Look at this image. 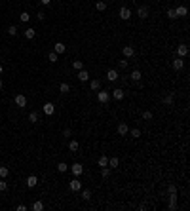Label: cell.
<instances>
[{
	"label": "cell",
	"mask_w": 190,
	"mask_h": 211,
	"mask_svg": "<svg viewBox=\"0 0 190 211\" xmlns=\"http://www.w3.org/2000/svg\"><path fill=\"white\" fill-rule=\"evenodd\" d=\"M118 15H120V19H124V21H127V19H129V17H131V10H129V8H120V14H118Z\"/></svg>",
	"instance_id": "1"
},
{
	"label": "cell",
	"mask_w": 190,
	"mask_h": 211,
	"mask_svg": "<svg viewBox=\"0 0 190 211\" xmlns=\"http://www.w3.org/2000/svg\"><path fill=\"white\" fill-rule=\"evenodd\" d=\"M97 99H99V103H103V105H107L110 99V93L109 92H99L97 93Z\"/></svg>",
	"instance_id": "2"
},
{
	"label": "cell",
	"mask_w": 190,
	"mask_h": 211,
	"mask_svg": "<svg viewBox=\"0 0 190 211\" xmlns=\"http://www.w3.org/2000/svg\"><path fill=\"white\" fill-rule=\"evenodd\" d=\"M177 55H179V57H186V55H188V46H186V44L177 46Z\"/></svg>",
	"instance_id": "3"
},
{
	"label": "cell",
	"mask_w": 190,
	"mask_h": 211,
	"mask_svg": "<svg viewBox=\"0 0 190 211\" xmlns=\"http://www.w3.org/2000/svg\"><path fill=\"white\" fill-rule=\"evenodd\" d=\"M42 110H44V114L51 116V114L55 112V105H53V103H46V105H44V109H42Z\"/></svg>",
	"instance_id": "4"
},
{
	"label": "cell",
	"mask_w": 190,
	"mask_h": 211,
	"mask_svg": "<svg viewBox=\"0 0 190 211\" xmlns=\"http://www.w3.org/2000/svg\"><path fill=\"white\" fill-rule=\"evenodd\" d=\"M68 188H70L72 192H78V190L82 188V183L78 179H72V181H70V184H68Z\"/></svg>",
	"instance_id": "5"
},
{
	"label": "cell",
	"mask_w": 190,
	"mask_h": 211,
	"mask_svg": "<svg viewBox=\"0 0 190 211\" xmlns=\"http://www.w3.org/2000/svg\"><path fill=\"white\" fill-rule=\"evenodd\" d=\"M137 15H139L141 19H146V17H148V8H146V6H139V10H137Z\"/></svg>",
	"instance_id": "6"
},
{
	"label": "cell",
	"mask_w": 190,
	"mask_h": 211,
	"mask_svg": "<svg viewBox=\"0 0 190 211\" xmlns=\"http://www.w3.org/2000/svg\"><path fill=\"white\" fill-rule=\"evenodd\" d=\"M186 14H188V8H186V6H179V8H175V15H177V17H185Z\"/></svg>",
	"instance_id": "7"
},
{
	"label": "cell",
	"mask_w": 190,
	"mask_h": 211,
	"mask_svg": "<svg viewBox=\"0 0 190 211\" xmlns=\"http://www.w3.org/2000/svg\"><path fill=\"white\" fill-rule=\"evenodd\" d=\"M15 105H17V107H27V97L21 95V93L15 95Z\"/></svg>",
	"instance_id": "8"
},
{
	"label": "cell",
	"mask_w": 190,
	"mask_h": 211,
	"mask_svg": "<svg viewBox=\"0 0 190 211\" xmlns=\"http://www.w3.org/2000/svg\"><path fill=\"white\" fill-rule=\"evenodd\" d=\"M36 184H38L36 175H29V177H27V186H29V188H34Z\"/></svg>",
	"instance_id": "9"
},
{
	"label": "cell",
	"mask_w": 190,
	"mask_h": 211,
	"mask_svg": "<svg viewBox=\"0 0 190 211\" xmlns=\"http://www.w3.org/2000/svg\"><path fill=\"white\" fill-rule=\"evenodd\" d=\"M169 209H177V192L169 194Z\"/></svg>",
	"instance_id": "10"
},
{
	"label": "cell",
	"mask_w": 190,
	"mask_h": 211,
	"mask_svg": "<svg viewBox=\"0 0 190 211\" xmlns=\"http://www.w3.org/2000/svg\"><path fill=\"white\" fill-rule=\"evenodd\" d=\"M182 67H185V61H182V57H177V59L173 61V69H175V70H181Z\"/></svg>",
	"instance_id": "11"
},
{
	"label": "cell",
	"mask_w": 190,
	"mask_h": 211,
	"mask_svg": "<svg viewBox=\"0 0 190 211\" xmlns=\"http://www.w3.org/2000/svg\"><path fill=\"white\" fill-rule=\"evenodd\" d=\"M127 131H129V128H127V124H118V135H127Z\"/></svg>",
	"instance_id": "12"
},
{
	"label": "cell",
	"mask_w": 190,
	"mask_h": 211,
	"mask_svg": "<svg viewBox=\"0 0 190 211\" xmlns=\"http://www.w3.org/2000/svg\"><path fill=\"white\" fill-rule=\"evenodd\" d=\"M107 78L110 80V82H116L118 80V70H114V69H110L109 72H107Z\"/></svg>",
	"instance_id": "13"
},
{
	"label": "cell",
	"mask_w": 190,
	"mask_h": 211,
	"mask_svg": "<svg viewBox=\"0 0 190 211\" xmlns=\"http://www.w3.org/2000/svg\"><path fill=\"white\" fill-rule=\"evenodd\" d=\"M70 169H72V173L76 175H82V171H84V167H82V164H72V167H70Z\"/></svg>",
	"instance_id": "14"
},
{
	"label": "cell",
	"mask_w": 190,
	"mask_h": 211,
	"mask_svg": "<svg viewBox=\"0 0 190 211\" xmlns=\"http://www.w3.org/2000/svg\"><path fill=\"white\" fill-rule=\"evenodd\" d=\"M65 50H67V46H65L63 42H57V44L53 46V51H55V53H63Z\"/></svg>",
	"instance_id": "15"
},
{
	"label": "cell",
	"mask_w": 190,
	"mask_h": 211,
	"mask_svg": "<svg viewBox=\"0 0 190 211\" xmlns=\"http://www.w3.org/2000/svg\"><path fill=\"white\" fill-rule=\"evenodd\" d=\"M90 78V74H87V70H78V80H80V82H86V80Z\"/></svg>",
	"instance_id": "16"
},
{
	"label": "cell",
	"mask_w": 190,
	"mask_h": 211,
	"mask_svg": "<svg viewBox=\"0 0 190 211\" xmlns=\"http://www.w3.org/2000/svg\"><path fill=\"white\" fill-rule=\"evenodd\" d=\"M112 97L116 99V101H120V99H124V92L116 87V89H112Z\"/></svg>",
	"instance_id": "17"
},
{
	"label": "cell",
	"mask_w": 190,
	"mask_h": 211,
	"mask_svg": "<svg viewBox=\"0 0 190 211\" xmlns=\"http://www.w3.org/2000/svg\"><path fill=\"white\" fill-rule=\"evenodd\" d=\"M34 36H36V31H34V29H27V31H25V38H27V40H32Z\"/></svg>",
	"instance_id": "18"
},
{
	"label": "cell",
	"mask_w": 190,
	"mask_h": 211,
	"mask_svg": "<svg viewBox=\"0 0 190 211\" xmlns=\"http://www.w3.org/2000/svg\"><path fill=\"white\" fill-rule=\"evenodd\" d=\"M78 148H80V145H78V141H74V139H72V141L68 143V150H70V152H76Z\"/></svg>",
	"instance_id": "19"
},
{
	"label": "cell",
	"mask_w": 190,
	"mask_h": 211,
	"mask_svg": "<svg viewBox=\"0 0 190 211\" xmlns=\"http://www.w3.org/2000/svg\"><path fill=\"white\" fill-rule=\"evenodd\" d=\"M124 55H126V57H133V55H135V50H133L131 46H126L124 48Z\"/></svg>",
	"instance_id": "20"
},
{
	"label": "cell",
	"mask_w": 190,
	"mask_h": 211,
	"mask_svg": "<svg viewBox=\"0 0 190 211\" xmlns=\"http://www.w3.org/2000/svg\"><path fill=\"white\" fill-rule=\"evenodd\" d=\"M90 87L93 89V92H99V89H101V82H99V80H91Z\"/></svg>",
	"instance_id": "21"
},
{
	"label": "cell",
	"mask_w": 190,
	"mask_h": 211,
	"mask_svg": "<svg viewBox=\"0 0 190 211\" xmlns=\"http://www.w3.org/2000/svg\"><path fill=\"white\" fill-rule=\"evenodd\" d=\"M97 164H99V167H105V165H109V158H107V156L103 154V156H101L99 160H97Z\"/></svg>",
	"instance_id": "22"
},
{
	"label": "cell",
	"mask_w": 190,
	"mask_h": 211,
	"mask_svg": "<svg viewBox=\"0 0 190 211\" xmlns=\"http://www.w3.org/2000/svg\"><path fill=\"white\" fill-rule=\"evenodd\" d=\"M38 118H40V116H38V112H31V114H29V122H31V124H36Z\"/></svg>",
	"instance_id": "23"
},
{
	"label": "cell",
	"mask_w": 190,
	"mask_h": 211,
	"mask_svg": "<svg viewBox=\"0 0 190 211\" xmlns=\"http://www.w3.org/2000/svg\"><path fill=\"white\" fill-rule=\"evenodd\" d=\"M101 175H103V179L110 177V167H109V165H105V167H101Z\"/></svg>",
	"instance_id": "24"
},
{
	"label": "cell",
	"mask_w": 190,
	"mask_h": 211,
	"mask_svg": "<svg viewBox=\"0 0 190 211\" xmlns=\"http://www.w3.org/2000/svg\"><path fill=\"white\" fill-rule=\"evenodd\" d=\"M59 92H61V93H68V92H70V86H68L67 82H63L61 86H59Z\"/></svg>",
	"instance_id": "25"
},
{
	"label": "cell",
	"mask_w": 190,
	"mask_h": 211,
	"mask_svg": "<svg viewBox=\"0 0 190 211\" xmlns=\"http://www.w3.org/2000/svg\"><path fill=\"white\" fill-rule=\"evenodd\" d=\"M10 169L6 167V165H0V179H4V177H8Z\"/></svg>",
	"instance_id": "26"
},
{
	"label": "cell",
	"mask_w": 190,
	"mask_h": 211,
	"mask_svg": "<svg viewBox=\"0 0 190 211\" xmlns=\"http://www.w3.org/2000/svg\"><path fill=\"white\" fill-rule=\"evenodd\" d=\"M141 76H143V74H141V70H133V72H131V80H133V82H139Z\"/></svg>",
	"instance_id": "27"
},
{
	"label": "cell",
	"mask_w": 190,
	"mask_h": 211,
	"mask_svg": "<svg viewBox=\"0 0 190 211\" xmlns=\"http://www.w3.org/2000/svg\"><path fill=\"white\" fill-rule=\"evenodd\" d=\"M32 209H34V211H42V209H44V203H42L40 200H36V202L32 203Z\"/></svg>",
	"instance_id": "28"
},
{
	"label": "cell",
	"mask_w": 190,
	"mask_h": 211,
	"mask_svg": "<svg viewBox=\"0 0 190 211\" xmlns=\"http://www.w3.org/2000/svg\"><path fill=\"white\" fill-rule=\"evenodd\" d=\"M162 101H163V105L171 107V105H173V95H165V97H163V99H162Z\"/></svg>",
	"instance_id": "29"
},
{
	"label": "cell",
	"mask_w": 190,
	"mask_h": 211,
	"mask_svg": "<svg viewBox=\"0 0 190 211\" xmlns=\"http://www.w3.org/2000/svg\"><path fill=\"white\" fill-rule=\"evenodd\" d=\"M57 169H59V171H61V173H65V171H67V169H68V165H67V164H65V162H59V164H57Z\"/></svg>",
	"instance_id": "30"
},
{
	"label": "cell",
	"mask_w": 190,
	"mask_h": 211,
	"mask_svg": "<svg viewBox=\"0 0 190 211\" xmlns=\"http://www.w3.org/2000/svg\"><path fill=\"white\" fill-rule=\"evenodd\" d=\"M48 61H50V63H57V53H55V51L48 53Z\"/></svg>",
	"instance_id": "31"
},
{
	"label": "cell",
	"mask_w": 190,
	"mask_h": 211,
	"mask_svg": "<svg viewBox=\"0 0 190 211\" xmlns=\"http://www.w3.org/2000/svg\"><path fill=\"white\" fill-rule=\"evenodd\" d=\"M72 67L76 70H82V69H84V63H82V61H72Z\"/></svg>",
	"instance_id": "32"
},
{
	"label": "cell",
	"mask_w": 190,
	"mask_h": 211,
	"mask_svg": "<svg viewBox=\"0 0 190 211\" xmlns=\"http://www.w3.org/2000/svg\"><path fill=\"white\" fill-rule=\"evenodd\" d=\"M109 167H118V158H109Z\"/></svg>",
	"instance_id": "33"
},
{
	"label": "cell",
	"mask_w": 190,
	"mask_h": 211,
	"mask_svg": "<svg viewBox=\"0 0 190 211\" xmlns=\"http://www.w3.org/2000/svg\"><path fill=\"white\" fill-rule=\"evenodd\" d=\"M19 19H21L23 23H27L29 19H31V15H29V14H27V12H23V14H21V15H19Z\"/></svg>",
	"instance_id": "34"
},
{
	"label": "cell",
	"mask_w": 190,
	"mask_h": 211,
	"mask_svg": "<svg viewBox=\"0 0 190 211\" xmlns=\"http://www.w3.org/2000/svg\"><path fill=\"white\" fill-rule=\"evenodd\" d=\"M95 8L99 10V12H105V10H107V4H105V2H97V4H95Z\"/></svg>",
	"instance_id": "35"
},
{
	"label": "cell",
	"mask_w": 190,
	"mask_h": 211,
	"mask_svg": "<svg viewBox=\"0 0 190 211\" xmlns=\"http://www.w3.org/2000/svg\"><path fill=\"white\" fill-rule=\"evenodd\" d=\"M6 190H8V183L2 179V181H0V192H6Z\"/></svg>",
	"instance_id": "36"
},
{
	"label": "cell",
	"mask_w": 190,
	"mask_h": 211,
	"mask_svg": "<svg viewBox=\"0 0 190 211\" xmlns=\"http://www.w3.org/2000/svg\"><path fill=\"white\" fill-rule=\"evenodd\" d=\"M165 15H167L169 19H177V15H175V10H167V12H165Z\"/></svg>",
	"instance_id": "37"
},
{
	"label": "cell",
	"mask_w": 190,
	"mask_h": 211,
	"mask_svg": "<svg viewBox=\"0 0 190 211\" xmlns=\"http://www.w3.org/2000/svg\"><path fill=\"white\" fill-rule=\"evenodd\" d=\"M143 118L145 120H152V112H150V110H145V112H143Z\"/></svg>",
	"instance_id": "38"
},
{
	"label": "cell",
	"mask_w": 190,
	"mask_h": 211,
	"mask_svg": "<svg viewBox=\"0 0 190 211\" xmlns=\"http://www.w3.org/2000/svg\"><path fill=\"white\" fill-rule=\"evenodd\" d=\"M131 137H135V139H137V137H141V129H137V128H135V129H131Z\"/></svg>",
	"instance_id": "39"
},
{
	"label": "cell",
	"mask_w": 190,
	"mask_h": 211,
	"mask_svg": "<svg viewBox=\"0 0 190 211\" xmlns=\"http://www.w3.org/2000/svg\"><path fill=\"white\" fill-rule=\"evenodd\" d=\"M8 32L12 34V36H15V34H17V27H14V25H12V27L8 29Z\"/></svg>",
	"instance_id": "40"
},
{
	"label": "cell",
	"mask_w": 190,
	"mask_h": 211,
	"mask_svg": "<svg viewBox=\"0 0 190 211\" xmlns=\"http://www.w3.org/2000/svg\"><path fill=\"white\" fill-rule=\"evenodd\" d=\"M82 198H84V200H90V198H91V192H90V190H84V192H82Z\"/></svg>",
	"instance_id": "41"
},
{
	"label": "cell",
	"mask_w": 190,
	"mask_h": 211,
	"mask_svg": "<svg viewBox=\"0 0 190 211\" xmlns=\"http://www.w3.org/2000/svg\"><path fill=\"white\" fill-rule=\"evenodd\" d=\"M167 190H169V194H173V192H177V186H175V184H169Z\"/></svg>",
	"instance_id": "42"
},
{
	"label": "cell",
	"mask_w": 190,
	"mask_h": 211,
	"mask_svg": "<svg viewBox=\"0 0 190 211\" xmlns=\"http://www.w3.org/2000/svg\"><path fill=\"white\" fill-rule=\"evenodd\" d=\"M63 135H65V137H70V135H72V131H70V129H65Z\"/></svg>",
	"instance_id": "43"
},
{
	"label": "cell",
	"mask_w": 190,
	"mask_h": 211,
	"mask_svg": "<svg viewBox=\"0 0 190 211\" xmlns=\"http://www.w3.org/2000/svg\"><path fill=\"white\" fill-rule=\"evenodd\" d=\"M36 17H38V19H40V21H44V17H46V14H44V12H40V14H38V15H36Z\"/></svg>",
	"instance_id": "44"
},
{
	"label": "cell",
	"mask_w": 190,
	"mask_h": 211,
	"mask_svg": "<svg viewBox=\"0 0 190 211\" xmlns=\"http://www.w3.org/2000/svg\"><path fill=\"white\" fill-rule=\"evenodd\" d=\"M127 67V61H120V69H126Z\"/></svg>",
	"instance_id": "45"
},
{
	"label": "cell",
	"mask_w": 190,
	"mask_h": 211,
	"mask_svg": "<svg viewBox=\"0 0 190 211\" xmlns=\"http://www.w3.org/2000/svg\"><path fill=\"white\" fill-rule=\"evenodd\" d=\"M50 2H51V0H42V4H44V6H48Z\"/></svg>",
	"instance_id": "46"
},
{
	"label": "cell",
	"mask_w": 190,
	"mask_h": 211,
	"mask_svg": "<svg viewBox=\"0 0 190 211\" xmlns=\"http://www.w3.org/2000/svg\"><path fill=\"white\" fill-rule=\"evenodd\" d=\"M0 89H2V80H0Z\"/></svg>",
	"instance_id": "47"
},
{
	"label": "cell",
	"mask_w": 190,
	"mask_h": 211,
	"mask_svg": "<svg viewBox=\"0 0 190 211\" xmlns=\"http://www.w3.org/2000/svg\"><path fill=\"white\" fill-rule=\"evenodd\" d=\"M0 74H2V65H0Z\"/></svg>",
	"instance_id": "48"
}]
</instances>
